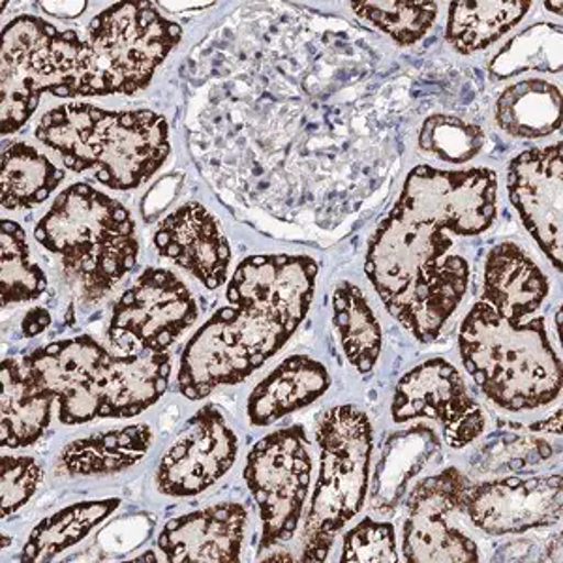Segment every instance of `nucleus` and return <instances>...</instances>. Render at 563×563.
I'll return each mask as SVG.
<instances>
[{"label":"nucleus","mask_w":563,"mask_h":563,"mask_svg":"<svg viewBox=\"0 0 563 563\" xmlns=\"http://www.w3.org/2000/svg\"><path fill=\"white\" fill-rule=\"evenodd\" d=\"M498 177L488 167L411 169L402 194L374 231L365 269L395 320L421 342L438 339L470 286L456 250L496 220Z\"/></svg>","instance_id":"f257e3e1"},{"label":"nucleus","mask_w":563,"mask_h":563,"mask_svg":"<svg viewBox=\"0 0 563 563\" xmlns=\"http://www.w3.org/2000/svg\"><path fill=\"white\" fill-rule=\"evenodd\" d=\"M318 265L308 256H252L228 282L231 307L199 327L180 357L179 390L190 400L241 384L286 346L307 318Z\"/></svg>","instance_id":"f03ea898"},{"label":"nucleus","mask_w":563,"mask_h":563,"mask_svg":"<svg viewBox=\"0 0 563 563\" xmlns=\"http://www.w3.org/2000/svg\"><path fill=\"white\" fill-rule=\"evenodd\" d=\"M23 363L57 400L58 419L65 424L140 416L161 400L172 378L166 352L117 357L87 334L40 347Z\"/></svg>","instance_id":"7ed1b4c3"},{"label":"nucleus","mask_w":563,"mask_h":563,"mask_svg":"<svg viewBox=\"0 0 563 563\" xmlns=\"http://www.w3.org/2000/svg\"><path fill=\"white\" fill-rule=\"evenodd\" d=\"M36 137L68 169L92 172L111 190L143 185L169 154L166 119L147 109L108 111L90 103H63L40 119Z\"/></svg>","instance_id":"20e7f679"},{"label":"nucleus","mask_w":563,"mask_h":563,"mask_svg":"<svg viewBox=\"0 0 563 563\" xmlns=\"http://www.w3.org/2000/svg\"><path fill=\"white\" fill-rule=\"evenodd\" d=\"M42 95L108 97L115 84L92 45L74 31L20 15L4 26L0 53L2 134H13L38 108Z\"/></svg>","instance_id":"39448f33"},{"label":"nucleus","mask_w":563,"mask_h":563,"mask_svg":"<svg viewBox=\"0 0 563 563\" xmlns=\"http://www.w3.org/2000/svg\"><path fill=\"white\" fill-rule=\"evenodd\" d=\"M459 352L467 374L501 410H538L560 397L562 361L543 318L507 320L475 302L462 321Z\"/></svg>","instance_id":"423d86ee"},{"label":"nucleus","mask_w":563,"mask_h":563,"mask_svg":"<svg viewBox=\"0 0 563 563\" xmlns=\"http://www.w3.org/2000/svg\"><path fill=\"white\" fill-rule=\"evenodd\" d=\"M34 238L60 257L87 301L108 295L134 271L140 256L134 218L117 199L84 183L58 194Z\"/></svg>","instance_id":"0eeeda50"},{"label":"nucleus","mask_w":563,"mask_h":563,"mask_svg":"<svg viewBox=\"0 0 563 563\" xmlns=\"http://www.w3.org/2000/svg\"><path fill=\"white\" fill-rule=\"evenodd\" d=\"M372 422L355 406H334L318 422L320 477L305 528L302 562H325L342 528L365 506L371 483Z\"/></svg>","instance_id":"6e6552de"},{"label":"nucleus","mask_w":563,"mask_h":563,"mask_svg":"<svg viewBox=\"0 0 563 563\" xmlns=\"http://www.w3.org/2000/svg\"><path fill=\"white\" fill-rule=\"evenodd\" d=\"M305 427L265 435L250 449L244 481L262 520L260 552L286 543L301 522L312 479V455Z\"/></svg>","instance_id":"1a4fd4ad"},{"label":"nucleus","mask_w":563,"mask_h":563,"mask_svg":"<svg viewBox=\"0 0 563 563\" xmlns=\"http://www.w3.org/2000/svg\"><path fill=\"white\" fill-rule=\"evenodd\" d=\"M180 38L183 29L153 2L113 4L89 25V44L113 79L115 95L145 89Z\"/></svg>","instance_id":"9d476101"},{"label":"nucleus","mask_w":563,"mask_h":563,"mask_svg":"<svg viewBox=\"0 0 563 563\" xmlns=\"http://www.w3.org/2000/svg\"><path fill=\"white\" fill-rule=\"evenodd\" d=\"M196 320L198 305L185 282L172 271L151 267L117 301L109 340L129 353H164Z\"/></svg>","instance_id":"9b49d317"},{"label":"nucleus","mask_w":563,"mask_h":563,"mask_svg":"<svg viewBox=\"0 0 563 563\" xmlns=\"http://www.w3.org/2000/svg\"><path fill=\"white\" fill-rule=\"evenodd\" d=\"M472 481L456 467L427 477L411 493L404 522V560L424 562H479V547L459 522Z\"/></svg>","instance_id":"f8f14e48"},{"label":"nucleus","mask_w":563,"mask_h":563,"mask_svg":"<svg viewBox=\"0 0 563 563\" xmlns=\"http://www.w3.org/2000/svg\"><path fill=\"white\" fill-rule=\"evenodd\" d=\"M390 416L395 422H440L445 442L453 449L467 448L487 427L485 413L470 395L461 372L442 357L424 361L398 382Z\"/></svg>","instance_id":"ddd939ff"},{"label":"nucleus","mask_w":563,"mask_h":563,"mask_svg":"<svg viewBox=\"0 0 563 563\" xmlns=\"http://www.w3.org/2000/svg\"><path fill=\"white\" fill-rule=\"evenodd\" d=\"M464 512L477 530L494 538L549 528L562 519V477L533 475L470 483Z\"/></svg>","instance_id":"4468645a"},{"label":"nucleus","mask_w":563,"mask_h":563,"mask_svg":"<svg viewBox=\"0 0 563 563\" xmlns=\"http://www.w3.org/2000/svg\"><path fill=\"white\" fill-rule=\"evenodd\" d=\"M238 453V435L222 411L206 406L162 459L156 487L174 498L198 496L230 472Z\"/></svg>","instance_id":"2eb2a0df"},{"label":"nucleus","mask_w":563,"mask_h":563,"mask_svg":"<svg viewBox=\"0 0 563 563\" xmlns=\"http://www.w3.org/2000/svg\"><path fill=\"white\" fill-rule=\"evenodd\" d=\"M507 192L526 230L541 246L552 267L562 269V143L515 156L507 169Z\"/></svg>","instance_id":"dca6fc26"},{"label":"nucleus","mask_w":563,"mask_h":563,"mask_svg":"<svg viewBox=\"0 0 563 563\" xmlns=\"http://www.w3.org/2000/svg\"><path fill=\"white\" fill-rule=\"evenodd\" d=\"M154 246L166 260L196 276L207 289L228 282L231 250L217 218L201 203H185L162 220Z\"/></svg>","instance_id":"f3484780"},{"label":"nucleus","mask_w":563,"mask_h":563,"mask_svg":"<svg viewBox=\"0 0 563 563\" xmlns=\"http://www.w3.org/2000/svg\"><path fill=\"white\" fill-rule=\"evenodd\" d=\"M246 520L241 504H217L169 520L158 536V549L172 563L239 562Z\"/></svg>","instance_id":"a211bd4d"},{"label":"nucleus","mask_w":563,"mask_h":563,"mask_svg":"<svg viewBox=\"0 0 563 563\" xmlns=\"http://www.w3.org/2000/svg\"><path fill=\"white\" fill-rule=\"evenodd\" d=\"M549 278L519 244L501 243L488 252L483 299L507 320L538 312L549 295Z\"/></svg>","instance_id":"6ab92c4d"},{"label":"nucleus","mask_w":563,"mask_h":563,"mask_svg":"<svg viewBox=\"0 0 563 563\" xmlns=\"http://www.w3.org/2000/svg\"><path fill=\"white\" fill-rule=\"evenodd\" d=\"M331 387V376L320 361L291 355L263 378L249 397V419L254 427H269L282 417L307 408Z\"/></svg>","instance_id":"aec40b11"},{"label":"nucleus","mask_w":563,"mask_h":563,"mask_svg":"<svg viewBox=\"0 0 563 563\" xmlns=\"http://www.w3.org/2000/svg\"><path fill=\"white\" fill-rule=\"evenodd\" d=\"M151 443L153 430L147 424H132L79 438L60 451L55 472L66 477L121 474L147 455Z\"/></svg>","instance_id":"412c9836"},{"label":"nucleus","mask_w":563,"mask_h":563,"mask_svg":"<svg viewBox=\"0 0 563 563\" xmlns=\"http://www.w3.org/2000/svg\"><path fill=\"white\" fill-rule=\"evenodd\" d=\"M55 398L33 378L25 363L2 361V448H29L38 442L52 422Z\"/></svg>","instance_id":"4be33fe9"},{"label":"nucleus","mask_w":563,"mask_h":563,"mask_svg":"<svg viewBox=\"0 0 563 563\" xmlns=\"http://www.w3.org/2000/svg\"><path fill=\"white\" fill-rule=\"evenodd\" d=\"M499 129L515 137L539 140L562 126V92L543 79L507 87L496 102Z\"/></svg>","instance_id":"5701e85b"},{"label":"nucleus","mask_w":563,"mask_h":563,"mask_svg":"<svg viewBox=\"0 0 563 563\" xmlns=\"http://www.w3.org/2000/svg\"><path fill=\"white\" fill-rule=\"evenodd\" d=\"M531 2H453L445 38L462 55L483 52L525 20Z\"/></svg>","instance_id":"b1692460"},{"label":"nucleus","mask_w":563,"mask_h":563,"mask_svg":"<svg viewBox=\"0 0 563 563\" xmlns=\"http://www.w3.org/2000/svg\"><path fill=\"white\" fill-rule=\"evenodd\" d=\"M121 506V499L109 498L98 501H81L65 507L52 517L42 520L26 539L21 560L23 562H49L58 554L81 543L90 531L111 517Z\"/></svg>","instance_id":"393cba45"},{"label":"nucleus","mask_w":563,"mask_h":563,"mask_svg":"<svg viewBox=\"0 0 563 563\" xmlns=\"http://www.w3.org/2000/svg\"><path fill=\"white\" fill-rule=\"evenodd\" d=\"M65 179L38 148L12 143L2 154V207L8 211L33 209L44 203Z\"/></svg>","instance_id":"a878e982"},{"label":"nucleus","mask_w":563,"mask_h":563,"mask_svg":"<svg viewBox=\"0 0 563 563\" xmlns=\"http://www.w3.org/2000/svg\"><path fill=\"white\" fill-rule=\"evenodd\" d=\"M333 310L347 361L361 374H368L378 363L384 336L365 294L352 282H342L334 289Z\"/></svg>","instance_id":"bb28decb"},{"label":"nucleus","mask_w":563,"mask_h":563,"mask_svg":"<svg viewBox=\"0 0 563 563\" xmlns=\"http://www.w3.org/2000/svg\"><path fill=\"white\" fill-rule=\"evenodd\" d=\"M438 448L440 443L435 440L434 430L427 427L390 438L389 448L385 449L384 459L374 475V506L378 511L395 509L408 483L421 472L424 462L438 453Z\"/></svg>","instance_id":"cd10ccee"},{"label":"nucleus","mask_w":563,"mask_h":563,"mask_svg":"<svg viewBox=\"0 0 563 563\" xmlns=\"http://www.w3.org/2000/svg\"><path fill=\"white\" fill-rule=\"evenodd\" d=\"M520 71H562V26L539 23L526 29L490 63L494 79H507Z\"/></svg>","instance_id":"c85d7f7f"},{"label":"nucleus","mask_w":563,"mask_h":563,"mask_svg":"<svg viewBox=\"0 0 563 563\" xmlns=\"http://www.w3.org/2000/svg\"><path fill=\"white\" fill-rule=\"evenodd\" d=\"M0 250L2 307L34 301L42 297L47 288V276L31 260L23 228L7 218L0 224Z\"/></svg>","instance_id":"c756f323"},{"label":"nucleus","mask_w":563,"mask_h":563,"mask_svg":"<svg viewBox=\"0 0 563 563\" xmlns=\"http://www.w3.org/2000/svg\"><path fill=\"white\" fill-rule=\"evenodd\" d=\"M352 10L398 45L419 42L438 18L435 2H353Z\"/></svg>","instance_id":"7c9ffc66"},{"label":"nucleus","mask_w":563,"mask_h":563,"mask_svg":"<svg viewBox=\"0 0 563 563\" xmlns=\"http://www.w3.org/2000/svg\"><path fill=\"white\" fill-rule=\"evenodd\" d=\"M483 145V130L453 115L429 117L419 134V147L422 151L451 164L474 161Z\"/></svg>","instance_id":"2f4dec72"},{"label":"nucleus","mask_w":563,"mask_h":563,"mask_svg":"<svg viewBox=\"0 0 563 563\" xmlns=\"http://www.w3.org/2000/svg\"><path fill=\"white\" fill-rule=\"evenodd\" d=\"M340 562H400L395 526L372 519L361 520L357 526H353L352 530L347 531L342 544Z\"/></svg>","instance_id":"473e14b6"},{"label":"nucleus","mask_w":563,"mask_h":563,"mask_svg":"<svg viewBox=\"0 0 563 563\" xmlns=\"http://www.w3.org/2000/svg\"><path fill=\"white\" fill-rule=\"evenodd\" d=\"M44 481V470L31 456H2V519L20 511Z\"/></svg>","instance_id":"72a5a7b5"},{"label":"nucleus","mask_w":563,"mask_h":563,"mask_svg":"<svg viewBox=\"0 0 563 563\" xmlns=\"http://www.w3.org/2000/svg\"><path fill=\"white\" fill-rule=\"evenodd\" d=\"M52 323V316L47 314V310L44 308H34L23 320V334L25 336H36L42 333L45 327Z\"/></svg>","instance_id":"f704fd0d"},{"label":"nucleus","mask_w":563,"mask_h":563,"mask_svg":"<svg viewBox=\"0 0 563 563\" xmlns=\"http://www.w3.org/2000/svg\"><path fill=\"white\" fill-rule=\"evenodd\" d=\"M40 8L57 18H77L87 8V2H40Z\"/></svg>","instance_id":"c9c22d12"},{"label":"nucleus","mask_w":563,"mask_h":563,"mask_svg":"<svg viewBox=\"0 0 563 563\" xmlns=\"http://www.w3.org/2000/svg\"><path fill=\"white\" fill-rule=\"evenodd\" d=\"M531 430H544V432H554V434H560V430H562V410L556 411L554 419H549V421L533 424Z\"/></svg>","instance_id":"e433bc0d"},{"label":"nucleus","mask_w":563,"mask_h":563,"mask_svg":"<svg viewBox=\"0 0 563 563\" xmlns=\"http://www.w3.org/2000/svg\"><path fill=\"white\" fill-rule=\"evenodd\" d=\"M544 7L549 8V10H554V13H556V15H560V13H562V2H547Z\"/></svg>","instance_id":"4c0bfd02"}]
</instances>
